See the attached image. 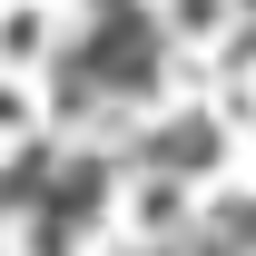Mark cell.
<instances>
[{"label": "cell", "instance_id": "7a4b0ae2", "mask_svg": "<svg viewBox=\"0 0 256 256\" xmlns=\"http://www.w3.org/2000/svg\"><path fill=\"white\" fill-rule=\"evenodd\" d=\"M217 236H256V207H226V217H217Z\"/></svg>", "mask_w": 256, "mask_h": 256}, {"label": "cell", "instance_id": "6da1fadb", "mask_svg": "<svg viewBox=\"0 0 256 256\" xmlns=\"http://www.w3.org/2000/svg\"><path fill=\"white\" fill-rule=\"evenodd\" d=\"M207 158H217V128H207V118H178L158 138V168H207Z\"/></svg>", "mask_w": 256, "mask_h": 256}]
</instances>
